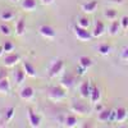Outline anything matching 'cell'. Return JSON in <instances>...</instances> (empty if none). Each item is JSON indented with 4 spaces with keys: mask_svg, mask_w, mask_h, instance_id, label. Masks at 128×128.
Masks as SVG:
<instances>
[{
    "mask_svg": "<svg viewBox=\"0 0 128 128\" xmlns=\"http://www.w3.org/2000/svg\"><path fill=\"white\" fill-rule=\"evenodd\" d=\"M23 69H24V72H26L27 76H30V77H35V76H36V69H35V67L32 66L31 63L24 62V63H23Z\"/></svg>",
    "mask_w": 128,
    "mask_h": 128,
    "instance_id": "obj_15",
    "label": "cell"
},
{
    "mask_svg": "<svg viewBox=\"0 0 128 128\" xmlns=\"http://www.w3.org/2000/svg\"><path fill=\"white\" fill-rule=\"evenodd\" d=\"M27 112H28V119H30V124H31V127H38L40 126V116L34 112V109L32 108H28L27 109Z\"/></svg>",
    "mask_w": 128,
    "mask_h": 128,
    "instance_id": "obj_7",
    "label": "cell"
},
{
    "mask_svg": "<svg viewBox=\"0 0 128 128\" xmlns=\"http://www.w3.org/2000/svg\"><path fill=\"white\" fill-rule=\"evenodd\" d=\"M38 31H40V34L44 36L45 38H54V37H55V31H54V28H52L51 26L42 24V26L38 28Z\"/></svg>",
    "mask_w": 128,
    "mask_h": 128,
    "instance_id": "obj_6",
    "label": "cell"
},
{
    "mask_svg": "<svg viewBox=\"0 0 128 128\" xmlns=\"http://www.w3.org/2000/svg\"><path fill=\"white\" fill-rule=\"evenodd\" d=\"M0 32L5 36H9L10 35V28L8 26H5V24H0Z\"/></svg>",
    "mask_w": 128,
    "mask_h": 128,
    "instance_id": "obj_30",
    "label": "cell"
},
{
    "mask_svg": "<svg viewBox=\"0 0 128 128\" xmlns=\"http://www.w3.org/2000/svg\"><path fill=\"white\" fill-rule=\"evenodd\" d=\"M80 66H82V67H84V68H90L91 66H92V60H91V58H88V56H81L80 58Z\"/></svg>",
    "mask_w": 128,
    "mask_h": 128,
    "instance_id": "obj_25",
    "label": "cell"
},
{
    "mask_svg": "<svg viewBox=\"0 0 128 128\" xmlns=\"http://www.w3.org/2000/svg\"><path fill=\"white\" fill-rule=\"evenodd\" d=\"M91 90H92V86L90 84L88 81H84L81 83V87H80V92H81V96L82 98H88V96L91 95Z\"/></svg>",
    "mask_w": 128,
    "mask_h": 128,
    "instance_id": "obj_9",
    "label": "cell"
},
{
    "mask_svg": "<svg viewBox=\"0 0 128 128\" xmlns=\"http://www.w3.org/2000/svg\"><path fill=\"white\" fill-rule=\"evenodd\" d=\"M112 2H114V3H123V0H112Z\"/></svg>",
    "mask_w": 128,
    "mask_h": 128,
    "instance_id": "obj_38",
    "label": "cell"
},
{
    "mask_svg": "<svg viewBox=\"0 0 128 128\" xmlns=\"http://www.w3.org/2000/svg\"><path fill=\"white\" fill-rule=\"evenodd\" d=\"M66 90L67 88H64L62 84L60 86H54V87H51L49 90V98L51 100H54V101H60L63 100L64 98H66Z\"/></svg>",
    "mask_w": 128,
    "mask_h": 128,
    "instance_id": "obj_1",
    "label": "cell"
},
{
    "mask_svg": "<svg viewBox=\"0 0 128 128\" xmlns=\"http://www.w3.org/2000/svg\"><path fill=\"white\" fill-rule=\"evenodd\" d=\"M110 50H112V48L108 44H101L98 48V51H99L100 55H108V54H110Z\"/></svg>",
    "mask_w": 128,
    "mask_h": 128,
    "instance_id": "obj_22",
    "label": "cell"
},
{
    "mask_svg": "<svg viewBox=\"0 0 128 128\" xmlns=\"http://www.w3.org/2000/svg\"><path fill=\"white\" fill-rule=\"evenodd\" d=\"M4 52H5V51H4V49H3V46H0V56H2V55L4 54Z\"/></svg>",
    "mask_w": 128,
    "mask_h": 128,
    "instance_id": "obj_37",
    "label": "cell"
},
{
    "mask_svg": "<svg viewBox=\"0 0 128 128\" xmlns=\"http://www.w3.org/2000/svg\"><path fill=\"white\" fill-rule=\"evenodd\" d=\"M66 126L69 128H73L77 126V116L76 115H68L66 118Z\"/></svg>",
    "mask_w": 128,
    "mask_h": 128,
    "instance_id": "obj_24",
    "label": "cell"
},
{
    "mask_svg": "<svg viewBox=\"0 0 128 128\" xmlns=\"http://www.w3.org/2000/svg\"><path fill=\"white\" fill-rule=\"evenodd\" d=\"M104 30H105V26L102 23V20L98 19L95 22V28H94V32H92V35L95 37H100L102 34H104Z\"/></svg>",
    "mask_w": 128,
    "mask_h": 128,
    "instance_id": "obj_10",
    "label": "cell"
},
{
    "mask_svg": "<svg viewBox=\"0 0 128 128\" xmlns=\"http://www.w3.org/2000/svg\"><path fill=\"white\" fill-rule=\"evenodd\" d=\"M102 109H104V108H102V105H101V104H99V102H98V104H95V110L98 112V113L101 112Z\"/></svg>",
    "mask_w": 128,
    "mask_h": 128,
    "instance_id": "obj_35",
    "label": "cell"
},
{
    "mask_svg": "<svg viewBox=\"0 0 128 128\" xmlns=\"http://www.w3.org/2000/svg\"><path fill=\"white\" fill-rule=\"evenodd\" d=\"M13 115H14V108L10 106V108H8L5 110V122H9L10 119L13 118Z\"/></svg>",
    "mask_w": 128,
    "mask_h": 128,
    "instance_id": "obj_27",
    "label": "cell"
},
{
    "mask_svg": "<svg viewBox=\"0 0 128 128\" xmlns=\"http://www.w3.org/2000/svg\"><path fill=\"white\" fill-rule=\"evenodd\" d=\"M84 70H87V69L84 68V67H82V66H80V67L77 68V74H78V76H83V74H84Z\"/></svg>",
    "mask_w": 128,
    "mask_h": 128,
    "instance_id": "obj_32",
    "label": "cell"
},
{
    "mask_svg": "<svg viewBox=\"0 0 128 128\" xmlns=\"http://www.w3.org/2000/svg\"><path fill=\"white\" fill-rule=\"evenodd\" d=\"M19 59H20L19 54H17V52H9V54L5 56V59H4V64L6 67H14L16 64L19 62Z\"/></svg>",
    "mask_w": 128,
    "mask_h": 128,
    "instance_id": "obj_5",
    "label": "cell"
},
{
    "mask_svg": "<svg viewBox=\"0 0 128 128\" xmlns=\"http://www.w3.org/2000/svg\"><path fill=\"white\" fill-rule=\"evenodd\" d=\"M36 5H37L36 0H22V8L24 10H34Z\"/></svg>",
    "mask_w": 128,
    "mask_h": 128,
    "instance_id": "obj_18",
    "label": "cell"
},
{
    "mask_svg": "<svg viewBox=\"0 0 128 128\" xmlns=\"http://www.w3.org/2000/svg\"><path fill=\"white\" fill-rule=\"evenodd\" d=\"M74 34H76V36L81 41H91V38L94 37V35L87 28L81 27V26H76V27H74Z\"/></svg>",
    "mask_w": 128,
    "mask_h": 128,
    "instance_id": "obj_2",
    "label": "cell"
},
{
    "mask_svg": "<svg viewBox=\"0 0 128 128\" xmlns=\"http://www.w3.org/2000/svg\"><path fill=\"white\" fill-rule=\"evenodd\" d=\"M63 68H64V62L62 59H58L55 62H52V64L49 68V77H51V78L56 77L58 74L63 70Z\"/></svg>",
    "mask_w": 128,
    "mask_h": 128,
    "instance_id": "obj_3",
    "label": "cell"
},
{
    "mask_svg": "<svg viewBox=\"0 0 128 128\" xmlns=\"http://www.w3.org/2000/svg\"><path fill=\"white\" fill-rule=\"evenodd\" d=\"M112 116V110L108 109H102L101 112H99V120L100 122H108Z\"/></svg>",
    "mask_w": 128,
    "mask_h": 128,
    "instance_id": "obj_17",
    "label": "cell"
},
{
    "mask_svg": "<svg viewBox=\"0 0 128 128\" xmlns=\"http://www.w3.org/2000/svg\"><path fill=\"white\" fill-rule=\"evenodd\" d=\"M34 95H35V91L31 86H27V87L22 88V91H20V98L23 100H31L34 98Z\"/></svg>",
    "mask_w": 128,
    "mask_h": 128,
    "instance_id": "obj_12",
    "label": "cell"
},
{
    "mask_svg": "<svg viewBox=\"0 0 128 128\" xmlns=\"http://www.w3.org/2000/svg\"><path fill=\"white\" fill-rule=\"evenodd\" d=\"M6 70L4 69V68H0V80L2 78H6Z\"/></svg>",
    "mask_w": 128,
    "mask_h": 128,
    "instance_id": "obj_34",
    "label": "cell"
},
{
    "mask_svg": "<svg viewBox=\"0 0 128 128\" xmlns=\"http://www.w3.org/2000/svg\"><path fill=\"white\" fill-rule=\"evenodd\" d=\"M24 31H26V20L23 18H20L16 23V32H17L18 36H22L24 34Z\"/></svg>",
    "mask_w": 128,
    "mask_h": 128,
    "instance_id": "obj_14",
    "label": "cell"
},
{
    "mask_svg": "<svg viewBox=\"0 0 128 128\" xmlns=\"http://www.w3.org/2000/svg\"><path fill=\"white\" fill-rule=\"evenodd\" d=\"M98 8V0H91V2H87L82 5V9L84 13H92Z\"/></svg>",
    "mask_w": 128,
    "mask_h": 128,
    "instance_id": "obj_11",
    "label": "cell"
},
{
    "mask_svg": "<svg viewBox=\"0 0 128 128\" xmlns=\"http://www.w3.org/2000/svg\"><path fill=\"white\" fill-rule=\"evenodd\" d=\"M100 90L98 86H92V90H91V95H90V99H91V102L92 104H98L99 100H100Z\"/></svg>",
    "mask_w": 128,
    "mask_h": 128,
    "instance_id": "obj_13",
    "label": "cell"
},
{
    "mask_svg": "<svg viewBox=\"0 0 128 128\" xmlns=\"http://www.w3.org/2000/svg\"><path fill=\"white\" fill-rule=\"evenodd\" d=\"M105 17L108 18V19L114 20L116 18V10H114V9H106L105 10Z\"/></svg>",
    "mask_w": 128,
    "mask_h": 128,
    "instance_id": "obj_26",
    "label": "cell"
},
{
    "mask_svg": "<svg viewBox=\"0 0 128 128\" xmlns=\"http://www.w3.org/2000/svg\"><path fill=\"white\" fill-rule=\"evenodd\" d=\"M127 118V110L124 108H118L115 110V120L116 122H123Z\"/></svg>",
    "mask_w": 128,
    "mask_h": 128,
    "instance_id": "obj_16",
    "label": "cell"
},
{
    "mask_svg": "<svg viewBox=\"0 0 128 128\" xmlns=\"http://www.w3.org/2000/svg\"><path fill=\"white\" fill-rule=\"evenodd\" d=\"M12 2H14V3H17V2H18V0H12Z\"/></svg>",
    "mask_w": 128,
    "mask_h": 128,
    "instance_id": "obj_39",
    "label": "cell"
},
{
    "mask_svg": "<svg viewBox=\"0 0 128 128\" xmlns=\"http://www.w3.org/2000/svg\"><path fill=\"white\" fill-rule=\"evenodd\" d=\"M78 26L84 27V28H88V26H90V19H88L87 17H81L80 20H78Z\"/></svg>",
    "mask_w": 128,
    "mask_h": 128,
    "instance_id": "obj_28",
    "label": "cell"
},
{
    "mask_svg": "<svg viewBox=\"0 0 128 128\" xmlns=\"http://www.w3.org/2000/svg\"><path fill=\"white\" fill-rule=\"evenodd\" d=\"M13 48H14V45H13L10 41H5L4 45H3V49H4L5 52H10V51L13 50Z\"/></svg>",
    "mask_w": 128,
    "mask_h": 128,
    "instance_id": "obj_29",
    "label": "cell"
},
{
    "mask_svg": "<svg viewBox=\"0 0 128 128\" xmlns=\"http://www.w3.org/2000/svg\"><path fill=\"white\" fill-rule=\"evenodd\" d=\"M120 26L126 30V28H128V17H123L122 19H120Z\"/></svg>",
    "mask_w": 128,
    "mask_h": 128,
    "instance_id": "obj_31",
    "label": "cell"
},
{
    "mask_svg": "<svg viewBox=\"0 0 128 128\" xmlns=\"http://www.w3.org/2000/svg\"><path fill=\"white\" fill-rule=\"evenodd\" d=\"M119 28H120V20H113L112 24H110V28H109L110 35H116Z\"/></svg>",
    "mask_w": 128,
    "mask_h": 128,
    "instance_id": "obj_23",
    "label": "cell"
},
{
    "mask_svg": "<svg viewBox=\"0 0 128 128\" xmlns=\"http://www.w3.org/2000/svg\"><path fill=\"white\" fill-rule=\"evenodd\" d=\"M52 2H54V0H42V3H44V4H46V5H49V4H51Z\"/></svg>",
    "mask_w": 128,
    "mask_h": 128,
    "instance_id": "obj_36",
    "label": "cell"
},
{
    "mask_svg": "<svg viewBox=\"0 0 128 128\" xmlns=\"http://www.w3.org/2000/svg\"><path fill=\"white\" fill-rule=\"evenodd\" d=\"M70 109L74 112V113H77V114H81V115H84V114H87L88 113V108H87V105L77 100V101H74L70 106Z\"/></svg>",
    "mask_w": 128,
    "mask_h": 128,
    "instance_id": "obj_4",
    "label": "cell"
},
{
    "mask_svg": "<svg viewBox=\"0 0 128 128\" xmlns=\"http://www.w3.org/2000/svg\"><path fill=\"white\" fill-rule=\"evenodd\" d=\"M122 58L128 60V48H124V50L122 51Z\"/></svg>",
    "mask_w": 128,
    "mask_h": 128,
    "instance_id": "obj_33",
    "label": "cell"
},
{
    "mask_svg": "<svg viewBox=\"0 0 128 128\" xmlns=\"http://www.w3.org/2000/svg\"><path fill=\"white\" fill-rule=\"evenodd\" d=\"M10 90V84L8 78H2L0 80V92L2 94H8Z\"/></svg>",
    "mask_w": 128,
    "mask_h": 128,
    "instance_id": "obj_19",
    "label": "cell"
},
{
    "mask_svg": "<svg viewBox=\"0 0 128 128\" xmlns=\"http://www.w3.org/2000/svg\"><path fill=\"white\" fill-rule=\"evenodd\" d=\"M74 77L72 76L70 73H66L63 76V78H62V81H60V84L64 87V88H70L73 84H74Z\"/></svg>",
    "mask_w": 128,
    "mask_h": 128,
    "instance_id": "obj_8",
    "label": "cell"
},
{
    "mask_svg": "<svg viewBox=\"0 0 128 128\" xmlns=\"http://www.w3.org/2000/svg\"><path fill=\"white\" fill-rule=\"evenodd\" d=\"M26 72H24V69H18L17 72H16V74H14V77H16V82H17V84H20L23 81H24V78H26Z\"/></svg>",
    "mask_w": 128,
    "mask_h": 128,
    "instance_id": "obj_20",
    "label": "cell"
},
{
    "mask_svg": "<svg viewBox=\"0 0 128 128\" xmlns=\"http://www.w3.org/2000/svg\"><path fill=\"white\" fill-rule=\"evenodd\" d=\"M14 17V13L12 12L10 9H4L2 13H0V18L3 20H12Z\"/></svg>",
    "mask_w": 128,
    "mask_h": 128,
    "instance_id": "obj_21",
    "label": "cell"
}]
</instances>
